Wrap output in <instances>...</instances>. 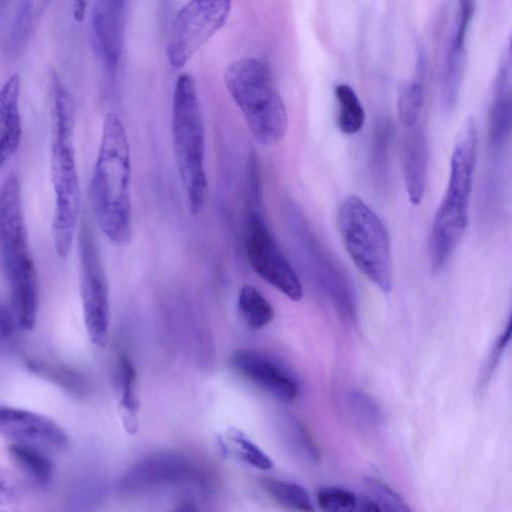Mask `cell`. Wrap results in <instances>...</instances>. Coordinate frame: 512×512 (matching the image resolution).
Masks as SVG:
<instances>
[{"mask_svg": "<svg viewBox=\"0 0 512 512\" xmlns=\"http://www.w3.org/2000/svg\"><path fill=\"white\" fill-rule=\"evenodd\" d=\"M88 0H73V14L77 21H82L87 10Z\"/></svg>", "mask_w": 512, "mask_h": 512, "instance_id": "obj_38", "label": "cell"}, {"mask_svg": "<svg viewBox=\"0 0 512 512\" xmlns=\"http://www.w3.org/2000/svg\"><path fill=\"white\" fill-rule=\"evenodd\" d=\"M0 436L45 452L63 450L68 445L67 434L52 419L13 407H0Z\"/></svg>", "mask_w": 512, "mask_h": 512, "instance_id": "obj_14", "label": "cell"}, {"mask_svg": "<svg viewBox=\"0 0 512 512\" xmlns=\"http://www.w3.org/2000/svg\"><path fill=\"white\" fill-rule=\"evenodd\" d=\"M52 142L50 174L55 195L52 240L56 254L71 252L80 215L81 189L75 159V106L57 74L52 76Z\"/></svg>", "mask_w": 512, "mask_h": 512, "instance_id": "obj_2", "label": "cell"}, {"mask_svg": "<svg viewBox=\"0 0 512 512\" xmlns=\"http://www.w3.org/2000/svg\"><path fill=\"white\" fill-rule=\"evenodd\" d=\"M201 482V471L191 459L177 452L163 451L150 454L131 466L122 478L121 489L138 495Z\"/></svg>", "mask_w": 512, "mask_h": 512, "instance_id": "obj_12", "label": "cell"}, {"mask_svg": "<svg viewBox=\"0 0 512 512\" xmlns=\"http://www.w3.org/2000/svg\"><path fill=\"white\" fill-rule=\"evenodd\" d=\"M284 435L288 445L298 457L310 463L319 461V449L300 420L295 417H288L284 421Z\"/></svg>", "mask_w": 512, "mask_h": 512, "instance_id": "obj_30", "label": "cell"}, {"mask_svg": "<svg viewBox=\"0 0 512 512\" xmlns=\"http://www.w3.org/2000/svg\"><path fill=\"white\" fill-rule=\"evenodd\" d=\"M418 62L415 78L402 87L397 99L398 117L406 129L418 124L424 104L425 63L422 57Z\"/></svg>", "mask_w": 512, "mask_h": 512, "instance_id": "obj_23", "label": "cell"}, {"mask_svg": "<svg viewBox=\"0 0 512 512\" xmlns=\"http://www.w3.org/2000/svg\"><path fill=\"white\" fill-rule=\"evenodd\" d=\"M466 42L451 40L441 86V104L450 112L457 104L465 70Z\"/></svg>", "mask_w": 512, "mask_h": 512, "instance_id": "obj_20", "label": "cell"}, {"mask_svg": "<svg viewBox=\"0 0 512 512\" xmlns=\"http://www.w3.org/2000/svg\"><path fill=\"white\" fill-rule=\"evenodd\" d=\"M364 482L372 494V499L381 510L384 509L402 512L410 511V507L407 502L382 480L376 477L367 476L364 478Z\"/></svg>", "mask_w": 512, "mask_h": 512, "instance_id": "obj_31", "label": "cell"}, {"mask_svg": "<svg viewBox=\"0 0 512 512\" xmlns=\"http://www.w3.org/2000/svg\"><path fill=\"white\" fill-rule=\"evenodd\" d=\"M477 146V125L474 118L469 117L457 135L448 184L431 226L429 259L434 271L445 267L468 225Z\"/></svg>", "mask_w": 512, "mask_h": 512, "instance_id": "obj_3", "label": "cell"}, {"mask_svg": "<svg viewBox=\"0 0 512 512\" xmlns=\"http://www.w3.org/2000/svg\"><path fill=\"white\" fill-rule=\"evenodd\" d=\"M32 21V0H18L3 34L2 49L7 57L20 55L30 35Z\"/></svg>", "mask_w": 512, "mask_h": 512, "instance_id": "obj_21", "label": "cell"}, {"mask_svg": "<svg viewBox=\"0 0 512 512\" xmlns=\"http://www.w3.org/2000/svg\"><path fill=\"white\" fill-rule=\"evenodd\" d=\"M245 249L250 266L260 278L290 300L302 299L303 288L294 268L257 210H252L247 217Z\"/></svg>", "mask_w": 512, "mask_h": 512, "instance_id": "obj_11", "label": "cell"}, {"mask_svg": "<svg viewBox=\"0 0 512 512\" xmlns=\"http://www.w3.org/2000/svg\"><path fill=\"white\" fill-rule=\"evenodd\" d=\"M118 385L120 390L119 410L123 425L132 434L138 428L139 399L137 395V373L126 355L118 359Z\"/></svg>", "mask_w": 512, "mask_h": 512, "instance_id": "obj_19", "label": "cell"}, {"mask_svg": "<svg viewBox=\"0 0 512 512\" xmlns=\"http://www.w3.org/2000/svg\"><path fill=\"white\" fill-rule=\"evenodd\" d=\"M336 223L342 243L355 266L383 292L392 286L391 244L378 215L358 196L340 203Z\"/></svg>", "mask_w": 512, "mask_h": 512, "instance_id": "obj_7", "label": "cell"}, {"mask_svg": "<svg viewBox=\"0 0 512 512\" xmlns=\"http://www.w3.org/2000/svg\"><path fill=\"white\" fill-rule=\"evenodd\" d=\"M429 149L423 128L417 124L407 128L403 139L402 165L405 188L410 202L422 201L428 171Z\"/></svg>", "mask_w": 512, "mask_h": 512, "instance_id": "obj_17", "label": "cell"}, {"mask_svg": "<svg viewBox=\"0 0 512 512\" xmlns=\"http://www.w3.org/2000/svg\"><path fill=\"white\" fill-rule=\"evenodd\" d=\"M224 446L237 458L260 470H269L273 467L272 459L256 443H254L243 431L231 427L225 435Z\"/></svg>", "mask_w": 512, "mask_h": 512, "instance_id": "obj_27", "label": "cell"}, {"mask_svg": "<svg viewBox=\"0 0 512 512\" xmlns=\"http://www.w3.org/2000/svg\"><path fill=\"white\" fill-rule=\"evenodd\" d=\"M392 126L387 119H381L375 125L372 139L371 168L375 181L385 186L390 176V146Z\"/></svg>", "mask_w": 512, "mask_h": 512, "instance_id": "obj_26", "label": "cell"}, {"mask_svg": "<svg viewBox=\"0 0 512 512\" xmlns=\"http://www.w3.org/2000/svg\"><path fill=\"white\" fill-rule=\"evenodd\" d=\"M476 0H459V19L456 33L467 35L475 11Z\"/></svg>", "mask_w": 512, "mask_h": 512, "instance_id": "obj_35", "label": "cell"}, {"mask_svg": "<svg viewBox=\"0 0 512 512\" xmlns=\"http://www.w3.org/2000/svg\"><path fill=\"white\" fill-rule=\"evenodd\" d=\"M359 506L360 510L367 512H376L381 511L380 507L376 504V502L372 498L362 497L357 499V507Z\"/></svg>", "mask_w": 512, "mask_h": 512, "instance_id": "obj_37", "label": "cell"}, {"mask_svg": "<svg viewBox=\"0 0 512 512\" xmlns=\"http://www.w3.org/2000/svg\"><path fill=\"white\" fill-rule=\"evenodd\" d=\"M349 407L364 424L377 427L384 422V415L377 402L362 391H352L348 395Z\"/></svg>", "mask_w": 512, "mask_h": 512, "instance_id": "obj_32", "label": "cell"}, {"mask_svg": "<svg viewBox=\"0 0 512 512\" xmlns=\"http://www.w3.org/2000/svg\"><path fill=\"white\" fill-rule=\"evenodd\" d=\"M8 453L13 462L39 484H46L52 475L53 465L45 451L36 447L10 443Z\"/></svg>", "mask_w": 512, "mask_h": 512, "instance_id": "obj_25", "label": "cell"}, {"mask_svg": "<svg viewBox=\"0 0 512 512\" xmlns=\"http://www.w3.org/2000/svg\"><path fill=\"white\" fill-rule=\"evenodd\" d=\"M44 1H45V2H49V1H51V0H44Z\"/></svg>", "mask_w": 512, "mask_h": 512, "instance_id": "obj_39", "label": "cell"}, {"mask_svg": "<svg viewBox=\"0 0 512 512\" xmlns=\"http://www.w3.org/2000/svg\"><path fill=\"white\" fill-rule=\"evenodd\" d=\"M21 185L10 174L0 186V246L13 309L22 329L34 328L39 307V282L29 247Z\"/></svg>", "mask_w": 512, "mask_h": 512, "instance_id": "obj_4", "label": "cell"}, {"mask_svg": "<svg viewBox=\"0 0 512 512\" xmlns=\"http://www.w3.org/2000/svg\"><path fill=\"white\" fill-rule=\"evenodd\" d=\"M21 494V488L8 470L0 467V506L11 505L17 502Z\"/></svg>", "mask_w": 512, "mask_h": 512, "instance_id": "obj_34", "label": "cell"}, {"mask_svg": "<svg viewBox=\"0 0 512 512\" xmlns=\"http://www.w3.org/2000/svg\"><path fill=\"white\" fill-rule=\"evenodd\" d=\"M242 320L253 330L266 327L274 317V309L264 295L252 285H243L237 298Z\"/></svg>", "mask_w": 512, "mask_h": 512, "instance_id": "obj_24", "label": "cell"}, {"mask_svg": "<svg viewBox=\"0 0 512 512\" xmlns=\"http://www.w3.org/2000/svg\"><path fill=\"white\" fill-rule=\"evenodd\" d=\"M511 85L509 69L500 70L488 112L487 141L491 164L501 161L511 135Z\"/></svg>", "mask_w": 512, "mask_h": 512, "instance_id": "obj_16", "label": "cell"}, {"mask_svg": "<svg viewBox=\"0 0 512 512\" xmlns=\"http://www.w3.org/2000/svg\"><path fill=\"white\" fill-rule=\"evenodd\" d=\"M231 0H190L172 22L167 56L183 67L217 33L229 17Z\"/></svg>", "mask_w": 512, "mask_h": 512, "instance_id": "obj_9", "label": "cell"}, {"mask_svg": "<svg viewBox=\"0 0 512 512\" xmlns=\"http://www.w3.org/2000/svg\"><path fill=\"white\" fill-rule=\"evenodd\" d=\"M92 208L104 236L127 245L132 236L131 154L125 126L106 114L90 183Z\"/></svg>", "mask_w": 512, "mask_h": 512, "instance_id": "obj_1", "label": "cell"}, {"mask_svg": "<svg viewBox=\"0 0 512 512\" xmlns=\"http://www.w3.org/2000/svg\"><path fill=\"white\" fill-rule=\"evenodd\" d=\"M224 82L254 140L264 147L279 143L288 113L269 67L254 57L241 58L226 68Z\"/></svg>", "mask_w": 512, "mask_h": 512, "instance_id": "obj_5", "label": "cell"}, {"mask_svg": "<svg viewBox=\"0 0 512 512\" xmlns=\"http://www.w3.org/2000/svg\"><path fill=\"white\" fill-rule=\"evenodd\" d=\"M171 136L175 163L192 214L205 203L208 181L205 170V129L193 77L181 74L175 83Z\"/></svg>", "mask_w": 512, "mask_h": 512, "instance_id": "obj_6", "label": "cell"}, {"mask_svg": "<svg viewBox=\"0 0 512 512\" xmlns=\"http://www.w3.org/2000/svg\"><path fill=\"white\" fill-rule=\"evenodd\" d=\"M20 91L18 73L11 75L0 88V168L14 155L21 142Z\"/></svg>", "mask_w": 512, "mask_h": 512, "instance_id": "obj_18", "label": "cell"}, {"mask_svg": "<svg viewBox=\"0 0 512 512\" xmlns=\"http://www.w3.org/2000/svg\"><path fill=\"white\" fill-rule=\"evenodd\" d=\"M262 486L271 498L284 507L305 512L313 510L308 492L295 482L267 478L263 479Z\"/></svg>", "mask_w": 512, "mask_h": 512, "instance_id": "obj_29", "label": "cell"}, {"mask_svg": "<svg viewBox=\"0 0 512 512\" xmlns=\"http://www.w3.org/2000/svg\"><path fill=\"white\" fill-rule=\"evenodd\" d=\"M80 294L90 341L103 348L108 342L110 305L105 271L93 235L82 227L79 236Z\"/></svg>", "mask_w": 512, "mask_h": 512, "instance_id": "obj_10", "label": "cell"}, {"mask_svg": "<svg viewBox=\"0 0 512 512\" xmlns=\"http://www.w3.org/2000/svg\"><path fill=\"white\" fill-rule=\"evenodd\" d=\"M28 367L37 375L55 383L72 394L81 395L86 392L87 383L85 379L74 369L42 360H30Z\"/></svg>", "mask_w": 512, "mask_h": 512, "instance_id": "obj_28", "label": "cell"}, {"mask_svg": "<svg viewBox=\"0 0 512 512\" xmlns=\"http://www.w3.org/2000/svg\"><path fill=\"white\" fill-rule=\"evenodd\" d=\"M289 222L301 263L309 278L345 321L356 322V291L346 270L319 241L295 206L289 209Z\"/></svg>", "mask_w": 512, "mask_h": 512, "instance_id": "obj_8", "label": "cell"}, {"mask_svg": "<svg viewBox=\"0 0 512 512\" xmlns=\"http://www.w3.org/2000/svg\"><path fill=\"white\" fill-rule=\"evenodd\" d=\"M230 365L240 376L280 401H293L299 394L295 374L269 354L239 349L231 355Z\"/></svg>", "mask_w": 512, "mask_h": 512, "instance_id": "obj_13", "label": "cell"}, {"mask_svg": "<svg viewBox=\"0 0 512 512\" xmlns=\"http://www.w3.org/2000/svg\"><path fill=\"white\" fill-rule=\"evenodd\" d=\"M13 316L9 310L5 307L0 309V334L3 336H9L13 329Z\"/></svg>", "mask_w": 512, "mask_h": 512, "instance_id": "obj_36", "label": "cell"}, {"mask_svg": "<svg viewBox=\"0 0 512 512\" xmlns=\"http://www.w3.org/2000/svg\"><path fill=\"white\" fill-rule=\"evenodd\" d=\"M357 497L351 491L339 487H324L317 493L319 507L328 512H351L357 509Z\"/></svg>", "mask_w": 512, "mask_h": 512, "instance_id": "obj_33", "label": "cell"}, {"mask_svg": "<svg viewBox=\"0 0 512 512\" xmlns=\"http://www.w3.org/2000/svg\"><path fill=\"white\" fill-rule=\"evenodd\" d=\"M337 102V126L346 135L361 131L365 123V111L354 89L346 83L334 88Z\"/></svg>", "mask_w": 512, "mask_h": 512, "instance_id": "obj_22", "label": "cell"}, {"mask_svg": "<svg viewBox=\"0 0 512 512\" xmlns=\"http://www.w3.org/2000/svg\"><path fill=\"white\" fill-rule=\"evenodd\" d=\"M126 0H94L92 29L97 49L110 69L120 60L123 48Z\"/></svg>", "mask_w": 512, "mask_h": 512, "instance_id": "obj_15", "label": "cell"}]
</instances>
